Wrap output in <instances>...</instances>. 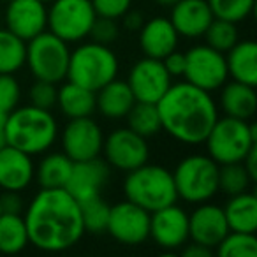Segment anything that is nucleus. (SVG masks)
Segmentation results:
<instances>
[{"instance_id": "f257e3e1", "label": "nucleus", "mask_w": 257, "mask_h": 257, "mask_svg": "<svg viewBox=\"0 0 257 257\" xmlns=\"http://www.w3.org/2000/svg\"><path fill=\"white\" fill-rule=\"evenodd\" d=\"M29 241L43 252H64L85 234L79 203L62 189H41L25 208Z\"/></svg>"}, {"instance_id": "f03ea898", "label": "nucleus", "mask_w": 257, "mask_h": 257, "mask_svg": "<svg viewBox=\"0 0 257 257\" xmlns=\"http://www.w3.org/2000/svg\"><path fill=\"white\" fill-rule=\"evenodd\" d=\"M161 125L168 136L183 145H201L218 118L213 97L189 81L171 83L157 102Z\"/></svg>"}, {"instance_id": "7ed1b4c3", "label": "nucleus", "mask_w": 257, "mask_h": 257, "mask_svg": "<svg viewBox=\"0 0 257 257\" xmlns=\"http://www.w3.org/2000/svg\"><path fill=\"white\" fill-rule=\"evenodd\" d=\"M58 138V121L50 109L32 106H16L6 120V145L34 155H43Z\"/></svg>"}, {"instance_id": "20e7f679", "label": "nucleus", "mask_w": 257, "mask_h": 257, "mask_svg": "<svg viewBox=\"0 0 257 257\" xmlns=\"http://www.w3.org/2000/svg\"><path fill=\"white\" fill-rule=\"evenodd\" d=\"M125 199L148 213L178 201L173 173L157 164H143L128 171L123 180Z\"/></svg>"}, {"instance_id": "39448f33", "label": "nucleus", "mask_w": 257, "mask_h": 257, "mask_svg": "<svg viewBox=\"0 0 257 257\" xmlns=\"http://www.w3.org/2000/svg\"><path fill=\"white\" fill-rule=\"evenodd\" d=\"M118 74V57L109 46L100 43H83L71 51L67 81L90 92H97Z\"/></svg>"}, {"instance_id": "423d86ee", "label": "nucleus", "mask_w": 257, "mask_h": 257, "mask_svg": "<svg viewBox=\"0 0 257 257\" xmlns=\"http://www.w3.org/2000/svg\"><path fill=\"white\" fill-rule=\"evenodd\" d=\"M208 155L218 166L241 162L248 150L257 145V127L250 120L218 116L206 140Z\"/></svg>"}, {"instance_id": "0eeeda50", "label": "nucleus", "mask_w": 257, "mask_h": 257, "mask_svg": "<svg viewBox=\"0 0 257 257\" xmlns=\"http://www.w3.org/2000/svg\"><path fill=\"white\" fill-rule=\"evenodd\" d=\"M218 168L210 155L194 154L183 157L173 171L178 199L201 204L213 199L218 192Z\"/></svg>"}, {"instance_id": "6e6552de", "label": "nucleus", "mask_w": 257, "mask_h": 257, "mask_svg": "<svg viewBox=\"0 0 257 257\" xmlns=\"http://www.w3.org/2000/svg\"><path fill=\"white\" fill-rule=\"evenodd\" d=\"M71 50L65 41L44 30L34 39L27 41V60L30 72L36 79L50 83H62L67 78Z\"/></svg>"}, {"instance_id": "1a4fd4ad", "label": "nucleus", "mask_w": 257, "mask_h": 257, "mask_svg": "<svg viewBox=\"0 0 257 257\" xmlns=\"http://www.w3.org/2000/svg\"><path fill=\"white\" fill-rule=\"evenodd\" d=\"M97 15L90 0H51L48 30L65 43H79L90 36Z\"/></svg>"}, {"instance_id": "9d476101", "label": "nucleus", "mask_w": 257, "mask_h": 257, "mask_svg": "<svg viewBox=\"0 0 257 257\" xmlns=\"http://www.w3.org/2000/svg\"><path fill=\"white\" fill-rule=\"evenodd\" d=\"M185 81L206 92H215L229 79L225 53L213 50L208 44L192 46L185 53Z\"/></svg>"}, {"instance_id": "9b49d317", "label": "nucleus", "mask_w": 257, "mask_h": 257, "mask_svg": "<svg viewBox=\"0 0 257 257\" xmlns=\"http://www.w3.org/2000/svg\"><path fill=\"white\" fill-rule=\"evenodd\" d=\"M102 154L107 166L128 173L147 164L150 159V148L147 138L136 134L128 127H121L104 138Z\"/></svg>"}, {"instance_id": "f8f14e48", "label": "nucleus", "mask_w": 257, "mask_h": 257, "mask_svg": "<svg viewBox=\"0 0 257 257\" xmlns=\"http://www.w3.org/2000/svg\"><path fill=\"white\" fill-rule=\"evenodd\" d=\"M106 232L121 245H141L150 238V213L127 199L116 203L109 208Z\"/></svg>"}, {"instance_id": "ddd939ff", "label": "nucleus", "mask_w": 257, "mask_h": 257, "mask_svg": "<svg viewBox=\"0 0 257 257\" xmlns=\"http://www.w3.org/2000/svg\"><path fill=\"white\" fill-rule=\"evenodd\" d=\"M62 148L72 162L90 161L102 154L104 134L93 118H71L62 131Z\"/></svg>"}, {"instance_id": "4468645a", "label": "nucleus", "mask_w": 257, "mask_h": 257, "mask_svg": "<svg viewBox=\"0 0 257 257\" xmlns=\"http://www.w3.org/2000/svg\"><path fill=\"white\" fill-rule=\"evenodd\" d=\"M125 81L128 83L138 102L157 104L171 86L173 78L166 71L162 60L143 57L131 67Z\"/></svg>"}, {"instance_id": "2eb2a0df", "label": "nucleus", "mask_w": 257, "mask_h": 257, "mask_svg": "<svg viewBox=\"0 0 257 257\" xmlns=\"http://www.w3.org/2000/svg\"><path fill=\"white\" fill-rule=\"evenodd\" d=\"M164 250L182 248L189 241V215L176 203L150 213V238Z\"/></svg>"}, {"instance_id": "dca6fc26", "label": "nucleus", "mask_w": 257, "mask_h": 257, "mask_svg": "<svg viewBox=\"0 0 257 257\" xmlns=\"http://www.w3.org/2000/svg\"><path fill=\"white\" fill-rule=\"evenodd\" d=\"M6 29L23 41L48 30V8L43 0H9L4 15Z\"/></svg>"}, {"instance_id": "f3484780", "label": "nucleus", "mask_w": 257, "mask_h": 257, "mask_svg": "<svg viewBox=\"0 0 257 257\" xmlns=\"http://www.w3.org/2000/svg\"><path fill=\"white\" fill-rule=\"evenodd\" d=\"M227 232L229 225L225 220L224 208L217 206L210 201L201 203L189 215V239L213 250V252Z\"/></svg>"}, {"instance_id": "a211bd4d", "label": "nucleus", "mask_w": 257, "mask_h": 257, "mask_svg": "<svg viewBox=\"0 0 257 257\" xmlns=\"http://www.w3.org/2000/svg\"><path fill=\"white\" fill-rule=\"evenodd\" d=\"M107 180H109V166L100 157L72 162L71 176H69L64 189L78 203H83L86 199L100 196Z\"/></svg>"}, {"instance_id": "6ab92c4d", "label": "nucleus", "mask_w": 257, "mask_h": 257, "mask_svg": "<svg viewBox=\"0 0 257 257\" xmlns=\"http://www.w3.org/2000/svg\"><path fill=\"white\" fill-rule=\"evenodd\" d=\"M36 166L29 154L4 145L0 147V189L23 192L34 182Z\"/></svg>"}, {"instance_id": "aec40b11", "label": "nucleus", "mask_w": 257, "mask_h": 257, "mask_svg": "<svg viewBox=\"0 0 257 257\" xmlns=\"http://www.w3.org/2000/svg\"><path fill=\"white\" fill-rule=\"evenodd\" d=\"M211 20L213 13L208 6V0H178L171 8L169 16V22L178 36L187 39L203 37Z\"/></svg>"}, {"instance_id": "412c9836", "label": "nucleus", "mask_w": 257, "mask_h": 257, "mask_svg": "<svg viewBox=\"0 0 257 257\" xmlns=\"http://www.w3.org/2000/svg\"><path fill=\"white\" fill-rule=\"evenodd\" d=\"M138 32H140V48L145 57L162 60L178 46L180 36L169 18L155 16L145 22Z\"/></svg>"}, {"instance_id": "4be33fe9", "label": "nucleus", "mask_w": 257, "mask_h": 257, "mask_svg": "<svg viewBox=\"0 0 257 257\" xmlns=\"http://www.w3.org/2000/svg\"><path fill=\"white\" fill-rule=\"evenodd\" d=\"M136 99L127 81L111 79L95 92V109L107 120H121L127 116Z\"/></svg>"}, {"instance_id": "5701e85b", "label": "nucleus", "mask_w": 257, "mask_h": 257, "mask_svg": "<svg viewBox=\"0 0 257 257\" xmlns=\"http://www.w3.org/2000/svg\"><path fill=\"white\" fill-rule=\"evenodd\" d=\"M220 107L224 114L239 120H252L257 111L255 86L239 81H225L220 86Z\"/></svg>"}, {"instance_id": "b1692460", "label": "nucleus", "mask_w": 257, "mask_h": 257, "mask_svg": "<svg viewBox=\"0 0 257 257\" xmlns=\"http://www.w3.org/2000/svg\"><path fill=\"white\" fill-rule=\"evenodd\" d=\"M225 64L234 81L257 85V44L253 41H238L225 55Z\"/></svg>"}, {"instance_id": "393cba45", "label": "nucleus", "mask_w": 257, "mask_h": 257, "mask_svg": "<svg viewBox=\"0 0 257 257\" xmlns=\"http://www.w3.org/2000/svg\"><path fill=\"white\" fill-rule=\"evenodd\" d=\"M224 215L227 220L229 231L250 232L255 234L257 229V197L253 192L229 196V201L224 206Z\"/></svg>"}, {"instance_id": "a878e982", "label": "nucleus", "mask_w": 257, "mask_h": 257, "mask_svg": "<svg viewBox=\"0 0 257 257\" xmlns=\"http://www.w3.org/2000/svg\"><path fill=\"white\" fill-rule=\"evenodd\" d=\"M57 104L69 120L92 116V113L95 111V92H90L76 83L67 81L58 88Z\"/></svg>"}, {"instance_id": "bb28decb", "label": "nucleus", "mask_w": 257, "mask_h": 257, "mask_svg": "<svg viewBox=\"0 0 257 257\" xmlns=\"http://www.w3.org/2000/svg\"><path fill=\"white\" fill-rule=\"evenodd\" d=\"M71 159L64 152H55V154H48L41 159L34 178L37 180L41 189H62L71 176Z\"/></svg>"}, {"instance_id": "cd10ccee", "label": "nucleus", "mask_w": 257, "mask_h": 257, "mask_svg": "<svg viewBox=\"0 0 257 257\" xmlns=\"http://www.w3.org/2000/svg\"><path fill=\"white\" fill-rule=\"evenodd\" d=\"M30 245L25 218L20 213H0V253H18Z\"/></svg>"}, {"instance_id": "c85d7f7f", "label": "nucleus", "mask_w": 257, "mask_h": 257, "mask_svg": "<svg viewBox=\"0 0 257 257\" xmlns=\"http://www.w3.org/2000/svg\"><path fill=\"white\" fill-rule=\"evenodd\" d=\"M27 41L0 27V74H15L25 65Z\"/></svg>"}, {"instance_id": "c756f323", "label": "nucleus", "mask_w": 257, "mask_h": 257, "mask_svg": "<svg viewBox=\"0 0 257 257\" xmlns=\"http://www.w3.org/2000/svg\"><path fill=\"white\" fill-rule=\"evenodd\" d=\"M128 128L143 138H152L162 131L161 116H159L157 104L152 102H134L131 111L127 113Z\"/></svg>"}, {"instance_id": "7c9ffc66", "label": "nucleus", "mask_w": 257, "mask_h": 257, "mask_svg": "<svg viewBox=\"0 0 257 257\" xmlns=\"http://www.w3.org/2000/svg\"><path fill=\"white\" fill-rule=\"evenodd\" d=\"M253 180L241 162L224 164L218 168V190L225 196H236L250 190Z\"/></svg>"}, {"instance_id": "2f4dec72", "label": "nucleus", "mask_w": 257, "mask_h": 257, "mask_svg": "<svg viewBox=\"0 0 257 257\" xmlns=\"http://www.w3.org/2000/svg\"><path fill=\"white\" fill-rule=\"evenodd\" d=\"M215 252L220 257H255L257 255V238L250 232L229 231L224 236Z\"/></svg>"}, {"instance_id": "473e14b6", "label": "nucleus", "mask_w": 257, "mask_h": 257, "mask_svg": "<svg viewBox=\"0 0 257 257\" xmlns=\"http://www.w3.org/2000/svg\"><path fill=\"white\" fill-rule=\"evenodd\" d=\"M79 208H81V218H83L85 232H92V234L106 232L111 206L102 199V196L83 201V203H79Z\"/></svg>"}, {"instance_id": "72a5a7b5", "label": "nucleus", "mask_w": 257, "mask_h": 257, "mask_svg": "<svg viewBox=\"0 0 257 257\" xmlns=\"http://www.w3.org/2000/svg\"><path fill=\"white\" fill-rule=\"evenodd\" d=\"M203 37L206 39L208 46L220 51V53H227L238 43V29H236V23L213 18Z\"/></svg>"}, {"instance_id": "f704fd0d", "label": "nucleus", "mask_w": 257, "mask_h": 257, "mask_svg": "<svg viewBox=\"0 0 257 257\" xmlns=\"http://www.w3.org/2000/svg\"><path fill=\"white\" fill-rule=\"evenodd\" d=\"M213 18L231 23L245 22L253 11L255 0H208Z\"/></svg>"}, {"instance_id": "c9c22d12", "label": "nucleus", "mask_w": 257, "mask_h": 257, "mask_svg": "<svg viewBox=\"0 0 257 257\" xmlns=\"http://www.w3.org/2000/svg\"><path fill=\"white\" fill-rule=\"evenodd\" d=\"M57 83L43 81V79H36L32 86H30V104L37 107H43V109H51V107L57 104Z\"/></svg>"}, {"instance_id": "e433bc0d", "label": "nucleus", "mask_w": 257, "mask_h": 257, "mask_svg": "<svg viewBox=\"0 0 257 257\" xmlns=\"http://www.w3.org/2000/svg\"><path fill=\"white\" fill-rule=\"evenodd\" d=\"M22 86L13 74H0V109L4 113L13 111L20 102Z\"/></svg>"}, {"instance_id": "4c0bfd02", "label": "nucleus", "mask_w": 257, "mask_h": 257, "mask_svg": "<svg viewBox=\"0 0 257 257\" xmlns=\"http://www.w3.org/2000/svg\"><path fill=\"white\" fill-rule=\"evenodd\" d=\"M118 36H120V27H118L116 20L97 16L92 25V30H90V37H92L95 43L109 46V44H113L114 41L118 39Z\"/></svg>"}, {"instance_id": "58836bf2", "label": "nucleus", "mask_w": 257, "mask_h": 257, "mask_svg": "<svg viewBox=\"0 0 257 257\" xmlns=\"http://www.w3.org/2000/svg\"><path fill=\"white\" fill-rule=\"evenodd\" d=\"M93 6V11L100 18L118 20L131 9L133 0H90Z\"/></svg>"}, {"instance_id": "ea45409f", "label": "nucleus", "mask_w": 257, "mask_h": 257, "mask_svg": "<svg viewBox=\"0 0 257 257\" xmlns=\"http://www.w3.org/2000/svg\"><path fill=\"white\" fill-rule=\"evenodd\" d=\"M25 211V203H23L22 192L16 190H4L0 194V213H20Z\"/></svg>"}, {"instance_id": "a19ab883", "label": "nucleus", "mask_w": 257, "mask_h": 257, "mask_svg": "<svg viewBox=\"0 0 257 257\" xmlns=\"http://www.w3.org/2000/svg\"><path fill=\"white\" fill-rule=\"evenodd\" d=\"M162 64H164L166 71L169 72L171 78H182L183 72H185V53H180L176 50L171 51L162 58Z\"/></svg>"}, {"instance_id": "79ce46f5", "label": "nucleus", "mask_w": 257, "mask_h": 257, "mask_svg": "<svg viewBox=\"0 0 257 257\" xmlns=\"http://www.w3.org/2000/svg\"><path fill=\"white\" fill-rule=\"evenodd\" d=\"M121 20H123V27L127 30H134V32H138V30L143 27L145 23V18L143 15H141L140 11H133V9H128L127 13H125L123 16H121Z\"/></svg>"}, {"instance_id": "37998d69", "label": "nucleus", "mask_w": 257, "mask_h": 257, "mask_svg": "<svg viewBox=\"0 0 257 257\" xmlns=\"http://www.w3.org/2000/svg\"><path fill=\"white\" fill-rule=\"evenodd\" d=\"M241 164L245 166V169L248 171V175L252 176V180H257V145H253L248 150V154L245 155V159L241 161Z\"/></svg>"}, {"instance_id": "c03bdc74", "label": "nucleus", "mask_w": 257, "mask_h": 257, "mask_svg": "<svg viewBox=\"0 0 257 257\" xmlns=\"http://www.w3.org/2000/svg\"><path fill=\"white\" fill-rule=\"evenodd\" d=\"M185 248H183V255L185 257H210L211 253H213V250L206 248V246L199 245V243H189V245H183Z\"/></svg>"}, {"instance_id": "a18cd8bd", "label": "nucleus", "mask_w": 257, "mask_h": 257, "mask_svg": "<svg viewBox=\"0 0 257 257\" xmlns=\"http://www.w3.org/2000/svg\"><path fill=\"white\" fill-rule=\"evenodd\" d=\"M6 120H8V113L0 109V147L6 145Z\"/></svg>"}, {"instance_id": "49530a36", "label": "nucleus", "mask_w": 257, "mask_h": 257, "mask_svg": "<svg viewBox=\"0 0 257 257\" xmlns=\"http://www.w3.org/2000/svg\"><path fill=\"white\" fill-rule=\"evenodd\" d=\"M154 2H155V4H159V6H162V8H173L178 0H154Z\"/></svg>"}, {"instance_id": "de8ad7c7", "label": "nucleus", "mask_w": 257, "mask_h": 257, "mask_svg": "<svg viewBox=\"0 0 257 257\" xmlns=\"http://www.w3.org/2000/svg\"><path fill=\"white\" fill-rule=\"evenodd\" d=\"M0 27H2V13H0Z\"/></svg>"}, {"instance_id": "09e8293b", "label": "nucleus", "mask_w": 257, "mask_h": 257, "mask_svg": "<svg viewBox=\"0 0 257 257\" xmlns=\"http://www.w3.org/2000/svg\"><path fill=\"white\" fill-rule=\"evenodd\" d=\"M43 2H51V0H43Z\"/></svg>"}, {"instance_id": "8fccbe9b", "label": "nucleus", "mask_w": 257, "mask_h": 257, "mask_svg": "<svg viewBox=\"0 0 257 257\" xmlns=\"http://www.w3.org/2000/svg\"><path fill=\"white\" fill-rule=\"evenodd\" d=\"M8 2H9V0H8Z\"/></svg>"}]
</instances>
